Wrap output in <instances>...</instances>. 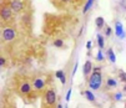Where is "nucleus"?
Returning <instances> with one entry per match:
<instances>
[{"mask_svg": "<svg viewBox=\"0 0 126 108\" xmlns=\"http://www.w3.org/2000/svg\"><path fill=\"white\" fill-rule=\"evenodd\" d=\"M102 83V77H101V71H93L91 76H90V81H89V86L93 89H97L101 87Z\"/></svg>", "mask_w": 126, "mask_h": 108, "instance_id": "obj_1", "label": "nucleus"}, {"mask_svg": "<svg viewBox=\"0 0 126 108\" xmlns=\"http://www.w3.org/2000/svg\"><path fill=\"white\" fill-rule=\"evenodd\" d=\"M0 15H1V19L5 21V23H9L13 17V9L11 6L8 4H3L1 5V11H0Z\"/></svg>", "mask_w": 126, "mask_h": 108, "instance_id": "obj_2", "label": "nucleus"}, {"mask_svg": "<svg viewBox=\"0 0 126 108\" xmlns=\"http://www.w3.org/2000/svg\"><path fill=\"white\" fill-rule=\"evenodd\" d=\"M15 39V30L13 27H5L3 30V40L9 42Z\"/></svg>", "mask_w": 126, "mask_h": 108, "instance_id": "obj_3", "label": "nucleus"}, {"mask_svg": "<svg viewBox=\"0 0 126 108\" xmlns=\"http://www.w3.org/2000/svg\"><path fill=\"white\" fill-rule=\"evenodd\" d=\"M9 5L11 6L13 11L15 12H19L24 9V0H11L9 3Z\"/></svg>", "mask_w": 126, "mask_h": 108, "instance_id": "obj_4", "label": "nucleus"}, {"mask_svg": "<svg viewBox=\"0 0 126 108\" xmlns=\"http://www.w3.org/2000/svg\"><path fill=\"white\" fill-rule=\"evenodd\" d=\"M55 101H56L55 91H54V89H49V91L46 92V95H45V102H46L49 106H51V104L55 103Z\"/></svg>", "mask_w": 126, "mask_h": 108, "instance_id": "obj_5", "label": "nucleus"}, {"mask_svg": "<svg viewBox=\"0 0 126 108\" xmlns=\"http://www.w3.org/2000/svg\"><path fill=\"white\" fill-rule=\"evenodd\" d=\"M30 91H31V84H30L29 82H24V83L20 86V92H21V93L26 95V93H29Z\"/></svg>", "mask_w": 126, "mask_h": 108, "instance_id": "obj_6", "label": "nucleus"}, {"mask_svg": "<svg viewBox=\"0 0 126 108\" xmlns=\"http://www.w3.org/2000/svg\"><path fill=\"white\" fill-rule=\"evenodd\" d=\"M91 70H93V63L90 62V61H86L85 65H84V76L85 77L89 76V73L91 72Z\"/></svg>", "mask_w": 126, "mask_h": 108, "instance_id": "obj_7", "label": "nucleus"}, {"mask_svg": "<svg viewBox=\"0 0 126 108\" xmlns=\"http://www.w3.org/2000/svg\"><path fill=\"white\" fill-rule=\"evenodd\" d=\"M116 35L119 36V37H121V39H124L125 37V32H124V30H122V25H121V23H116Z\"/></svg>", "mask_w": 126, "mask_h": 108, "instance_id": "obj_8", "label": "nucleus"}, {"mask_svg": "<svg viewBox=\"0 0 126 108\" xmlns=\"http://www.w3.org/2000/svg\"><path fill=\"white\" fill-rule=\"evenodd\" d=\"M44 86H45V82H44L43 78H36V80L34 81V87H35V89H43Z\"/></svg>", "mask_w": 126, "mask_h": 108, "instance_id": "obj_9", "label": "nucleus"}, {"mask_svg": "<svg viewBox=\"0 0 126 108\" xmlns=\"http://www.w3.org/2000/svg\"><path fill=\"white\" fill-rule=\"evenodd\" d=\"M95 24H96V27H97V29H102V27H104V24H105V20H104V17H101V16L96 17V20H95Z\"/></svg>", "mask_w": 126, "mask_h": 108, "instance_id": "obj_10", "label": "nucleus"}, {"mask_svg": "<svg viewBox=\"0 0 126 108\" xmlns=\"http://www.w3.org/2000/svg\"><path fill=\"white\" fill-rule=\"evenodd\" d=\"M107 56H109V59H110V61H111L112 63H115L116 57H115V53H114L112 48H109V50H107Z\"/></svg>", "mask_w": 126, "mask_h": 108, "instance_id": "obj_11", "label": "nucleus"}, {"mask_svg": "<svg viewBox=\"0 0 126 108\" xmlns=\"http://www.w3.org/2000/svg\"><path fill=\"white\" fill-rule=\"evenodd\" d=\"M93 3H94V0H87V3H86V5L84 6V10H82L84 14H86V12L89 11V9L93 6Z\"/></svg>", "mask_w": 126, "mask_h": 108, "instance_id": "obj_12", "label": "nucleus"}, {"mask_svg": "<svg viewBox=\"0 0 126 108\" xmlns=\"http://www.w3.org/2000/svg\"><path fill=\"white\" fill-rule=\"evenodd\" d=\"M84 95L86 96V98H87L89 101H91V102H93V101H95V97H94V95H93L91 92H90L89 89H87V91H85V92H84Z\"/></svg>", "mask_w": 126, "mask_h": 108, "instance_id": "obj_13", "label": "nucleus"}, {"mask_svg": "<svg viewBox=\"0 0 126 108\" xmlns=\"http://www.w3.org/2000/svg\"><path fill=\"white\" fill-rule=\"evenodd\" d=\"M97 45L100 46V48H104V45H105V42H104V37L99 34L97 35Z\"/></svg>", "mask_w": 126, "mask_h": 108, "instance_id": "obj_14", "label": "nucleus"}, {"mask_svg": "<svg viewBox=\"0 0 126 108\" xmlns=\"http://www.w3.org/2000/svg\"><path fill=\"white\" fill-rule=\"evenodd\" d=\"M107 86H110V87H116V81L112 80V78H109V80H107Z\"/></svg>", "mask_w": 126, "mask_h": 108, "instance_id": "obj_15", "label": "nucleus"}, {"mask_svg": "<svg viewBox=\"0 0 126 108\" xmlns=\"http://www.w3.org/2000/svg\"><path fill=\"white\" fill-rule=\"evenodd\" d=\"M64 45V41L63 40H55V41H54V46H56V47H61Z\"/></svg>", "mask_w": 126, "mask_h": 108, "instance_id": "obj_16", "label": "nucleus"}, {"mask_svg": "<svg viewBox=\"0 0 126 108\" xmlns=\"http://www.w3.org/2000/svg\"><path fill=\"white\" fill-rule=\"evenodd\" d=\"M96 60H97V61H102V60H104V55H102V51H101V50H99V52H97Z\"/></svg>", "mask_w": 126, "mask_h": 108, "instance_id": "obj_17", "label": "nucleus"}, {"mask_svg": "<svg viewBox=\"0 0 126 108\" xmlns=\"http://www.w3.org/2000/svg\"><path fill=\"white\" fill-rule=\"evenodd\" d=\"M120 80H121V81H124V82L126 83V72H124V71H121V72H120Z\"/></svg>", "mask_w": 126, "mask_h": 108, "instance_id": "obj_18", "label": "nucleus"}, {"mask_svg": "<svg viewBox=\"0 0 126 108\" xmlns=\"http://www.w3.org/2000/svg\"><path fill=\"white\" fill-rule=\"evenodd\" d=\"M55 76H56L58 78H60V80H61V78L64 77V72H63V71H58L56 73H55Z\"/></svg>", "mask_w": 126, "mask_h": 108, "instance_id": "obj_19", "label": "nucleus"}, {"mask_svg": "<svg viewBox=\"0 0 126 108\" xmlns=\"http://www.w3.org/2000/svg\"><path fill=\"white\" fill-rule=\"evenodd\" d=\"M105 34H106V36H110L111 34H112V30H111V27L109 26V27H106V31H105Z\"/></svg>", "mask_w": 126, "mask_h": 108, "instance_id": "obj_20", "label": "nucleus"}, {"mask_svg": "<svg viewBox=\"0 0 126 108\" xmlns=\"http://www.w3.org/2000/svg\"><path fill=\"white\" fill-rule=\"evenodd\" d=\"M121 98H122V95H121V93H116V95H115V99H116V101H120Z\"/></svg>", "mask_w": 126, "mask_h": 108, "instance_id": "obj_21", "label": "nucleus"}, {"mask_svg": "<svg viewBox=\"0 0 126 108\" xmlns=\"http://www.w3.org/2000/svg\"><path fill=\"white\" fill-rule=\"evenodd\" d=\"M70 97H71V89H69L66 93V101H70Z\"/></svg>", "mask_w": 126, "mask_h": 108, "instance_id": "obj_22", "label": "nucleus"}, {"mask_svg": "<svg viewBox=\"0 0 126 108\" xmlns=\"http://www.w3.org/2000/svg\"><path fill=\"white\" fill-rule=\"evenodd\" d=\"M0 65H1V66H4V65H5V59H4V57L0 59Z\"/></svg>", "mask_w": 126, "mask_h": 108, "instance_id": "obj_23", "label": "nucleus"}, {"mask_svg": "<svg viewBox=\"0 0 126 108\" xmlns=\"http://www.w3.org/2000/svg\"><path fill=\"white\" fill-rule=\"evenodd\" d=\"M86 48H89V50L91 48V42H90V41H89V42L86 44Z\"/></svg>", "mask_w": 126, "mask_h": 108, "instance_id": "obj_24", "label": "nucleus"}, {"mask_svg": "<svg viewBox=\"0 0 126 108\" xmlns=\"http://www.w3.org/2000/svg\"><path fill=\"white\" fill-rule=\"evenodd\" d=\"M60 81H61V83H63V84H65V82H66V78H65V76H64V77L60 80Z\"/></svg>", "mask_w": 126, "mask_h": 108, "instance_id": "obj_25", "label": "nucleus"}, {"mask_svg": "<svg viewBox=\"0 0 126 108\" xmlns=\"http://www.w3.org/2000/svg\"><path fill=\"white\" fill-rule=\"evenodd\" d=\"M58 108H63V106H61V104H59V106H58Z\"/></svg>", "mask_w": 126, "mask_h": 108, "instance_id": "obj_26", "label": "nucleus"}, {"mask_svg": "<svg viewBox=\"0 0 126 108\" xmlns=\"http://www.w3.org/2000/svg\"><path fill=\"white\" fill-rule=\"evenodd\" d=\"M124 89H125V91H126V84H125V87H124Z\"/></svg>", "mask_w": 126, "mask_h": 108, "instance_id": "obj_27", "label": "nucleus"}, {"mask_svg": "<svg viewBox=\"0 0 126 108\" xmlns=\"http://www.w3.org/2000/svg\"><path fill=\"white\" fill-rule=\"evenodd\" d=\"M125 108H126V104H125Z\"/></svg>", "mask_w": 126, "mask_h": 108, "instance_id": "obj_28", "label": "nucleus"}, {"mask_svg": "<svg viewBox=\"0 0 126 108\" xmlns=\"http://www.w3.org/2000/svg\"><path fill=\"white\" fill-rule=\"evenodd\" d=\"M65 108H67V107H65Z\"/></svg>", "mask_w": 126, "mask_h": 108, "instance_id": "obj_29", "label": "nucleus"}]
</instances>
